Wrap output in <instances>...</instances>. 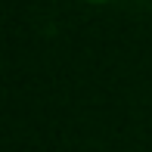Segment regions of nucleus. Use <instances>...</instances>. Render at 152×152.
I'll use <instances>...</instances> for the list:
<instances>
[{"mask_svg": "<svg viewBox=\"0 0 152 152\" xmlns=\"http://www.w3.org/2000/svg\"><path fill=\"white\" fill-rule=\"evenodd\" d=\"M87 3H112V0H87Z\"/></svg>", "mask_w": 152, "mask_h": 152, "instance_id": "1", "label": "nucleus"}]
</instances>
